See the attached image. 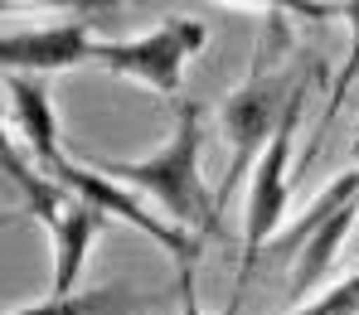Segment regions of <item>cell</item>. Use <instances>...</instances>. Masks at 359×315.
Masks as SVG:
<instances>
[{
    "mask_svg": "<svg viewBox=\"0 0 359 315\" xmlns=\"http://www.w3.org/2000/svg\"><path fill=\"white\" fill-rule=\"evenodd\" d=\"M102 209L83 204V199H68L59 214V223L49 228L54 233V281H49V301H73L78 291V276L88 267V252H93V238L102 228Z\"/></svg>",
    "mask_w": 359,
    "mask_h": 315,
    "instance_id": "8",
    "label": "cell"
},
{
    "mask_svg": "<svg viewBox=\"0 0 359 315\" xmlns=\"http://www.w3.org/2000/svg\"><path fill=\"white\" fill-rule=\"evenodd\" d=\"M93 49H97V39L88 34L83 20L44 24V29H15V34H0V68L44 78V73H68V68L93 63Z\"/></svg>",
    "mask_w": 359,
    "mask_h": 315,
    "instance_id": "6",
    "label": "cell"
},
{
    "mask_svg": "<svg viewBox=\"0 0 359 315\" xmlns=\"http://www.w3.org/2000/svg\"><path fill=\"white\" fill-rule=\"evenodd\" d=\"M0 5H63V10H78V15L88 20V15H107V10H117L121 0H0Z\"/></svg>",
    "mask_w": 359,
    "mask_h": 315,
    "instance_id": "13",
    "label": "cell"
},
{
    "mask_svg": "<svg viewBox=\"0 0 359 315\" xmlns=\"http://www.w3.org/2000/svg\"><path fill=\"white\" fill-rule=\"evenodd\" d=\"M355 218H359V199L355 204H345L340 214H330L306 243L297 248V257H292V301L297 306H306V296H311V286L330 272V262L340 257V248H345V238L355 233Z\"/></svg>",
    "mask_w": 359,
    "mask_h": 315,
    "instance_id": "9",
    "label": "cell"
},
{
    "mask_svg": "<svg viewBox=\"0 0 359 315\" xmlns=\"http://www.w3.org/2000/svg\"><path fill=\"white\" fill-rule=\"evenodd\" d=\"M209 29L204 20H184V15H170L161 20L156 29L136 34V39H97L93 49V63L117 73V78H131L141 83L146 92H161L180 102V78H184V63L204 49Z\"/></svg>",
    "mask_w": 359,
    "mask_h": 315,
    "instance_id": "4",
    "label": "cell"
},
{
    "mask_svg": "<svg viewBox=\"0 0 359 315\" xmlns=\"http://www.w3.org/2000/svg\"><path fill=\"white\" fill-rule=\"evenodd\" d=\"M189 276H194V272H180V315H204V311H199V301H194V281H189ZM219 315H238V311L224 306Z\"/></svg>",
    "mask_w": 359,
    "mask_h": 315,
    "instance_id": "14",
    "label": "cell"
},
{
    "mask_svg": "<svg viewBox=\"0 0 359 315\" xmlns=\"http://www.w3.org/2000/svg\"><path fill=\"white\" fill-rule=\"evenodd\" d=\"M199 150H204V117H199L194 102L180 97L175 102V131H170V141H165L161 150H151V155H141V160H102V155H88L83 165H93V170H102L107 180H117V185L136 189L141 199H151L165 223L209 238V233L224 228V223H219V209H224V204L204 185Z\"/></svg>",
    "mask_w": 359,
    "mask_h": 315,
    "instance_id": "1",
    "label": "cell"
},
{
    "mask_svg": "<svg viewBox=\"0 0 359 315\" xmlns=\"http://www.w3.org/2000/svg\"><path fill=\"white\" fill-rule=\"evenodd\" d=\"M136 301L131 296H117V291H83L73 301H34V306H20V311H5V315H107V311H131Z\"/></svg>",
    "mask_w": 359,
    "mask_h": 315,
    "instance_id": "11",
    "label": "cell"
},
{
    "mask_svg": "<svg viewBox=\"0 0 359 315\" xmlns=\"http://www.w3.org/2000/svg\"><path fill=\"white\" fill-rule=\"evenodd\" d=\"M10 223H15V218H10V214H5V218H0V228H10Z\"/></svg>",
    "mask_w": 359,
    "mask_h": 315,
    "instance_id": "15",
    "label": "cell"
},
{
    "mask_svg": "<svg viewBox=\"0 0 359 315\" xmlns=\"http://www.w3.org/2000/svg\"><path fill=\"white\" fill-rule=\"evenodd\" d=\"M5 88H10V122H15V136H20L25 155L34 160L39 175H49V170L63 160L59 112H54L49 83H44V78H29V73H10Z\"/></svg>",
    "mask_w": 359,
    "mask_h": 315,
    "instance_id": "7",
    "label": "cell"
},
{
    "mask_svg": "<svg viewBox=\"0 0 359 315\" xmlns=\"http://www.w3.org/2000/svg\"><path fill=\"white\" fill-rule=\"evenodd\" d=\"M277 39H282V29H267V34H262V44H257V54H252V68H248L243 88L219 107V126H224V141H229L224 194L252 175V165H257L262 150L272 146V136H277V126H282V112H287V102H292L297 78L287 83V78L267 73V54H272Z\"/></svg>",
    "mask_w": 359,
    "mask_h": 315,
    "instance_id": "3",
    "label": "cell"
},
{
    "mask_svg": "<svg viewBox=\"0 0 359 315\" xmlns=\"http://www.w3.org/2000/svg\"><path fill=\"white\" fill-rule=\"evenodd\" d=\"M49 180H54V185H63L73 199L93 204V209H102V214L126 218L136 233L156 238L161 248L170 252L180 272H194V257H199V233H184V228H175V223H165L156 209H146V204H141V194H131L126 185L107 180V175H102V170H93V165H73L68 155H63L59 165L49 170Z\"/></svg>",
    "mask_w": 359,
    "mask_h": 315,
    "instance_id": "5",
    "label": "cell"
},
{
    "mask_svg": "<svg viewBox=\"0 0 359 315\" xmlns=\"http://www.w3.org/2000/svg\"><path fill=\"white\" fill-rule=\"evenodd\" d=\"M0 185H5V180H0Z\"/></svg>",
    "mask_w": 359,
    "mask_h": 315,
    "instance_id": "16",
    "label": "cell"
},
{
    "mask_svg": "<svg viewBox=\"0 0 359 315\" xmlns=\"http://www.w3.org/2000/svg\"><path fill=\"white\" fill-rule=\"evenodd\" d=\"M287 315H359V272L345 276V281H335L330 291H320L316 301H306V306H297Z\"/></svg>",
    "mask_w": 359,
    "mask_h": 315,
    "instance_id": "12",
    "label": "cell"
},
{
    "mask_svg": "<svg viewBox=\"0 0 359 315\" xmlns=\"http://www.w3.org/2000/svg\"><path fill=\"white\" fill-rule=\"evenodd\" d=\"M306 78H297L292 88V102L282 112V126L272 136V146L262 150V160L252 165L248 175V204H243V243H238V267H233V296L229 306H243V286L252 276V267L262 262V252L272 248V233L287 214V199H292V155H297V131L306 117Z\"/></svg>",
    "mask_w": 359,
    "mask_h": 315,
    "instance_id": "2",
    "label": "cell"
},
{
    "mask_svg": "<svg viewBox=\"0 0 359 315\" xmlns=\"http://www.w3.org/2000/svg\"><path fill=\"white\" fill-rule=\"evenodd\" d=\"M282 10H301V15H335L345 29H350V59L335 73V88H330V107H325V126L335 122L340 102H345V88L359 78V0H277Z\"/></svg>",
    "mask_w": 359,
    "mask_h": 315,
    "instance_id": "10",
    "label": "cell"
}]
</instances>
